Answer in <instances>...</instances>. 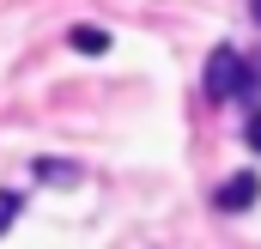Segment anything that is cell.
Masks as SVG:
<instances>
[{
  "label": "cell",
  "instance_id": "obj_1",
  "mask_svg": "<svg viewBox=\"0 0 261 249\" xmlns=\"http://www.w3.org/2000/svg\"><path fill=\"white\" fill-rule=\"evenodd\" d=\"M255 67L243 61L237 49H213V61H206V97L213 104H225V97H255Z\"/></svg>",
  "mask_w": 261,
  "mask_h": 249
},
{
  "label": "cell",
  "instance_id": "obj_2",
  "mask_svg": "<svg viewBox=\"0 0 261 249\" xmlns=\"http://www.w3.org/2000/svg\"><path fill=\"white\" fill-rule=\"evenodd\" d=\"M255 194H261V177H255V170H243V177H231V183L219 188L213 201H219V213H243Z\"/></svg>",
  "mask_w": 261,
  "mask_h": 249
},
{
  "label": "cell",
  "instance_id": "obj_3",
  "mask_svg": "<svg viewBox=\"0 0 261 249\" xmlns=\"http://www.w3.org/2000/svg\"><path fill=\"white\" fill-rule=\"evenodd\" d=\"M73 49H79V55H103V49H110V31H97V24H79V31H73Z\"/></svg>",
  "mask_w": 261,
  "mask_h": 249
},
{
  "label": "cell",
  "instance_id": "obj_4",
  "mask_svg": "<svg viewBox=\"0 0 261 249\" xmlns=\"http://www.w3.org/2000/svg\"><path fill=\"white\" fill-rule=\"evenodd\" d=\"M37 177H43V183H79V170L61 164V158H43V164H37Z\"/></svg>",
  "mask_w": 261,
  "mask_h": 249
},
{
  "label": "cell",
  "instance_id": "obj_5",
  "mask_svg": "<svg viewBox=\"0 0 261 249\" xmlns=\"http://www.w3.org/2000/svg\"><path fill=\"white\" fill-rule=\"evenodd\" d=\"M12 219H18V194H12V188H0V237L12 231Z\"/></svg>",
  "mask_w": 261,
  "mask_h": 249
},
{
  "label": "cell",
  "instance_id": "obj_6",
  "mask_svg": "<svg viewBox=\"0 0 261 249\" xmlns=\"http://www.w3.org/2000/svg\"><path fill=\"white\" fill-rule=\"evenodd\" d=\"M243 134H249V146H255V152H261V110H255V116H249V128H243Z\"/></svg>",
  "mask_w": 261,
  "mask_h": 249
},
{
  "label": "cell",
  "instance_id": "obj_7",
  "mask_svg": "<svg viewBox=\"0 0 261 249\" xmlns=\"http://www.w3.org/2000/svg\"><path fill=\"white\" fill-rule=\"evenodd\" d=\"M249 12H255V24H261V0H249Z\"/></svg>",
  "mask_w": 261,
  "mask_h": 249
}]
</instances>
